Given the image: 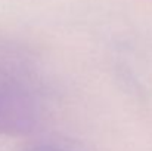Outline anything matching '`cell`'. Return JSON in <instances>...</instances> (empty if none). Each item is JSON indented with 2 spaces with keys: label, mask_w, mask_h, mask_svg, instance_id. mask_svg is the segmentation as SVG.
I'll return each instance as SVG.
<instances>
[{
  "label": "cell",
  "mask_w": 152,
  "mask_h": 151,
  "mask_svg": "<svg viewBox=\"0 0 152 151\" xmlns=\"http://www.w3.org/2000/svg\"><path fill=\"white\" fill-rule=\"evenodd\" d=\"M21 151H78L74 145L64 142V141H52V139H45V141H34L27 145H24Z\"/></svg>",
  "instance_id": "3957f363"
},
{
  "label": "cell",
  "mask_w": 152,
  "mask_h": 151,
  "mask_svg": "<svg viewBox=\"0 0 152 151\" xmlns=\"http://www.w3.org/2000/svg\"><path fill=\"white\" fill-rule=\"evenodd\" d=\"M19 55L16 48L0 45V92L10 89L19 76Z\"/></svg>",
  "instance_id": "7a4b0ae2"
},
{
  "label": "cell",
  "mask_w": 152,
  "mask_h": 151,
  "mask_svg": "<svg viewBox=\"0 0 152 151\" xmlns=\"http://www.w3.org/2000/svg\"><path fill=\"white\" fill-rule=\"evenodd\" d=\"M37 124V111L28 96L0 94V135H25Z\"/></svg>",
  "instance_id": "6da1fadb"
}]
</instances>
